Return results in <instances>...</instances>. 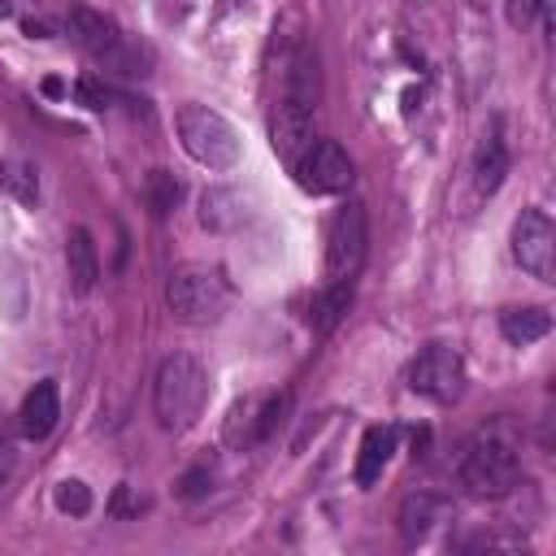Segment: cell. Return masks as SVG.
<instances>
[{
    "label": "cell",
    "mask_w": 556,
    "mask_h": 556,
    "mask_svg": "<svg viewBox=\"0 0 556 556\" xmlns=\"http://www.w3.org/2000/svg\"><path fill=\"white\" fill-rule=\"evenodd\" d=\"M0 187H4L17 204H35V200H39V174H35V165L22 161V156L0 161Z\"/></svg>",
    "instance_id": "19"
},
{
    "label": "cell",
    "mask_w": 556,
    "mask_h": 556,
    "mask_svg": "<svg viewBox=\"0 0 556 556\" xmlns=\"http://www.w3.org/2000/svg\"><path fill=\"white\" fill-rule=\"evenodd\" d=\"M513 261L530 278L556 282V226L543 208H521V217L513 222Z\"/></svg>",
    "instance_id": "9"
},
{
    "label": "cell",
    "mask_w": 556,
    "mask_h": 556,
    "mask_svg": "<svg viewBox=\"0 0 556 556\" xmlns=\"http://www.w3.org/2000/svg\"><path fill=\"white\" fill-rule=\"evenodd\" d=\"M56 417H61V387L52 378L35 382L22 400V413H17V426L26 439H48L56 430Z\"/></svg>",
    "instance_id": "10"
},
{
    "label": "cell",
    "mask_w": 556,
    "mask_h": 556,
    "mask_svg": "<svg viewBox=\"0 0 556 556\" xmlns=\"http://www.w3.org/2000/svg\"><path fill=\"white\" fill-rule=\"evenodd\" d=\"M65 274H70L74 295H91L96 282H100V252H96V243L83 226H74L65 235Z\"/></svg>",
    "instance_id": "11"
},
{
    "label": "cell",
    "mask_w": 556,
    "mask_h": 556,
    "mask_svg": "<svg viewBox=\"0 0 556 556\" xmlns=\"http://www.w3.org/2000/svg\"><path fill=\"white\" fill-rule=\"evenodd\" d=\"M208 478H213V469H208V465H200L195 473H187V478H182V495H200Z\"/></svg>",
    "instance_id": "23"
},
{
    "label": "cell",
    "mask_w": 556,
    "mask_h": 556,
    "mask_svg": "<svg viewBox=\"0 0 556 556\" xmlns=\"http://www.w3.org/2000/svg\"><path fill=\"white\" fill-rule=\"evenodd\" d=\"M543 4H547V0H504L508 26H517V30H521V26H530V22L543 13Z\"/></svg>",
    "instance_id": "21"
},
{
    "label": "cell",
    "mask_w": 556,
    "mask_h": 556,
    "mask_svg": "<svg viewBox=\"0 0 556 556\" xmlns=\"http://www.w3.org/2000/svg\"><path fill=\"white\" fill-rule=\"evenodd\" d=\"M404 382H408L413 395H426L434 404H447L465 387V361H460V352L452 343H430V348H421L408 361Z\"/></svg>",
    "instance_id": "7"
},
{
    "label": "cell",
    "mask_w": 556,
    "mask_h": 556,
    "mask_svg": "<svg viewBox=\"0 0 556 556\" xmlns=\"http://www.w3.org/2000/svg\"><path fill=\"white\" fill-rule=\"evenodd\" d=\"M204 400H208V374L195 356L187 352H174L161 361L156 378H152V413L161 421V430H187L195 426V417L204 413Z\"/></svg>",
    "instance_id": "2"
},
{
    "label": "cell",
    "mask_w": 556,
    "mask_h": 556,
    "mask_svg": "<svg viewBox=\"0 0 556 556\" xmlns=\"http://www.w3.org/2000/svg\"><path fill=\"white\" fill-rule=\"evenodd\" d=\"M552 330V313L539 308V304H521V308H504L500 313V334L513 343V348H526L534 339H543Z\"/></svg>",
    "instance_id": "14"
},
{
    "label": "cell",
    "mask_w": 556,
    "mask_h": 556,
    "mask_svg": "<svg viewBox=\"0 0 556 556\" xmlns=\"http://www.w3.org/2000/svg\"><path fill=\"white\" fill-rule=\"evenodd\" d=\"M70 39H74L87 56L113 65L117 74H143V70H139V52L126 43L122 26H117L113 17H104V13H96V9H74V13H70Z\"/></svg>",
    "instance_id": "5"
},
{
    "label": "cell",
    "mask_w": 556,
    "mask_h": 556,
    "mask_svg": "<svg viewBox=\"0 0 556 556\" xmlns=\"http://www.w3.org/2000/svg\"><path fill=\"white\" fill-rule=\"evenodd\" d=\"M504 174H508V148H504L500 135H486L482 148H478V161H473V187L482 195H495Z\"/></svg>",
    "instance_id": "15"
},
{
    "label": "cell",
    "mask_w": 556,
    "mask_h": 556,
    "mask_svg": "<svg viewBox=\"0 0 556 556\" xmlns=\"http://www.w3.org/2000/svg\"><path fill=\"white\" fill-rule=\"evenodd\" d=\"M9 469H13V443H4V439H0V482L9 478Z\"/></svg>",
    "instance_id": "24"
},
{
    "label": "cell",
    "mask_w": 556,
    "mask_h": 556,
    "mask_svg": "<svg viewBox=\"0 0 556 556\" xmlns=\"http://www.w3.org/2000/svg\"><path fill=\"white\" fill-rule=\"evenodd\" d=\"M174 130H178L182 152L204 169H230L239 161V130L208 104L187 100L174 113Z\"/></svg>",
    "instance_id": "3"
},
{
    "label": "cell",
    "mask_w": 556,
    "mask_h": 556,
    "mask_svg": "<svg viewBox=\"0 0 556 556\" xmlns=\"http://www.w3.org/2000/svg\"><path fill=\"white\" fill-rule=\"evenodd\" d=\"M369 243V217L361 200H348L326 230V282H352Z\"/></svg>",
    "instance_id": "6"
},
{
    "label": "cell",
    "mask_w": 556,
    "mask_h": 556,
    "mask_svg": "<svg viewBox=\"0 0 556 556\" xmlns=\"http://www.w3.org/2000/svg\"><path fill=\"white\" fill-rule=\"evenodd\" d=\"M456 478L473 500H504L521 482V443L504 421L482 426L456 460Z\"/></svg>",
    "instance_id": "1"
},
{
    "label": "cell",
    "mask_w": 556,
    "mask_h": 556,
    "mask_svg": "<svg viewBox=\"0 0 556 556\" xmlns=\"http://www.w3.org/2000/svg\"><path fill=\"white\" fill-rule=\"evenodd\" d=\"M291 174L308 195H339L352 187V156L334 139H313L291 161Z\"/></svg>",
    "instance_id": "8"
},
{
    "label": "cell",
    "mask_w": 556,
    "mask_h": 556,
    "mask_svg": "<svg viewBox=\"0 0 556 556\" xmlns=\"http://www.w3.org/2000/svg\"><path fill=\"white\" fill-rule=\"evenodd\" d=\"M52 504L61 513H70V517H87L91 513V486L78 482V478H61L56 491H52Z\"/></svg>",
    "instance_id": "20"
},
{
    "label": "cell",
    "mask_w": 556,
    "mask_h": 556,
    "mask_svg": "<svg viewBox=\"0 0 556 556\" xmlns=\"http://www.w3.org/2000/svg\"><path fill=\"white\" fill-rule=\"evenodd\" d=\"M443 517H447V500H439L434 491H413V495H404L395 521H400V534H404L408 543H417V539H426L430 526L443 521Z\"/></svg>",
    "instance_id": "13"
},
{
    "label": "cell",
    "mask_w": 556,
    "mask_h": 556,
    "mask_svg": "<svg viewBox=\"0 0 556 556\" xmlns=\"http://www.w3.org/2000/svg\"><path fill=\"white\" fill-rule=\"evenodd\" d=\"M139 191H143V204H148L152 217H169L178 208V200H182V182L169 169H148Z\"/></svg>",
    "instance_id": "17"
},
{
    "label": "cell",
    "mask_w": 556,
    "mask_h": 556,
    "mask_svg": "<svg viewBox=\"0 0 556 556\" xmlns=\"http://www.w3.org/2000/svg\"><path fill=\"white\" fill-rule=\"evenodd\" d=\"M348 304H352V282H326V287L317 291V300H313V313H308L313 334H330V330L343 321Z\"/></svg>",
    "instance_id": "16"
},
{
    "label": "cell",
    "mask_w": 556,
    "mask_h": 556,
    "mask_svg": "<svg viewBox=\"0 0 556 556\" xmlns=\"http://www.w3.org/2000/svg\"><path fill=\"white\" fill-rule=\"evenodd\" d=\"M239 217H243V208H239V195H235V191L208 187V191L200 195V222H204L208 230H230V226H239Z\"/></svg>",
    "instance_id": "18"
},
{
    "label": "cell",
    "mask_w": 556,
    "mask_h": 556,
    "mask_svg": "<svg viewBox=\"0 0 556 556\" xmlns=\"http://www.w3.org/2000/svg\"><path fill=\"white\" fill-rule=\"evenodd\" d=\"M395 439H400L395 426H369L361 434V452H356V469H352L356 486H374L382 478V469H387V460L395 452Z\"/></svg>",
    "instance_id": "12"
},
{
    "label": "cell",
    "mask_w": 556,
    "mask_h": 556,
    "mask_svg": "<svg viewBox=\"0 0 556 556\" xmlns=\"http://www.w3.org/2000/svg\"><path fill=\"white\" fill-rule=\"evenodd\" d=\"M165 304L178 321H191V326H204V321H217L230 304V282L222 278V269H208V265H182L169 274L165 282Z\"/></svg>",
    "instance_id": "4"
},
{
    "label": "cell",
    "mask_w": 556,
    "mask_h": 556,
    "mask_svg": "<svg viewBox=\"0 0 556 556\" xmlns=\"http://www.w3.org/2000/svg\"><path fill=\"white\" fill-rule=\"evenodd\" d=\"M74 91H78V100H83L87 109H104V104H109V87H104L100 78H91V74H83Z\"/></svg>",
    "instance_id": "22"
}]
</instances>
